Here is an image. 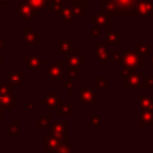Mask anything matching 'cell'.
Returning <instances> with one entry per match:
<instances>
[{"label":"cell","instance_id":"cell-4","mask_svg":"<svg viewBox=\"0 0 153 153\" xmlns=\"http://www.w3.org/2000/svg\"><path fill=\"white\" fill-rule=\"evenodd\" d=\"M139 123L141 126L145 124H152L153 123V114L149 110H143L139 116Z\"/></svg>","mask_w":153,"mask_h":153},{"label":"cell","instance_id":"cell-7","mask_svg":"<svg viewBox=\"0 0 153 153\" xmlns=\"http://www.w3.org/2000/svg\"><path fill=\"white\" fill-rule=\"evenodd\" d=\"M134 48H135L136 51H140V53H143V54H148V50H149V47L148 45H141V44L140 45L135 44Z\"/></svg>","mask_w":153,"mask_h":153},{"label":"cell","instance_id":"cell-11","mask_svg":"<svg viewBox=\"0 0 153 153\" xmlns=\"http://www.w3.org/2000/svg\"><path fill=\"white\" fill-rule=\"evenodd\" d=\"M149 1H153V0H149Z\"/></svg>","mask_w":153,"mask_h":153},{"label":"cell","instance_id":"cell-10","mask_svg":"<svg viewBox=\"0 0 153 153\" xmlns=\"http://www.w3.org/2000/svg\"><path fill=\"white\" fill-rule=\"evenodd\" d=\"M151 16L153 17V7H152V12H151Z\"/></svg>","mask_w":153,"mask_h":153},{"label":"cell","instance_id":"cell-9","mask_svg":"<svg viewBox=\"0 0 153 153\" xmlns=\"http://www.w3.org/2000/svg\"><path fill=\"white\" fill-rule=\"evenodd\" d=\"M151 65H152V66H153V56H152V57H151Z\"/></svg>","mask_w":153,"mask_h":153},{"label":"cell","instance_id":"cell-8","mask_svg":"<svg viewBox=\"0 0 153 153\" xmlns=\"http://www.w3.org/2000/svg\"><path fill=\"white\" fill-rule=\"evenodd\" d=\"M142 85L145 87H153V78H146L143 81H142Z\"/></svg>","mask_w":153,"mask_h":153},{"label":"cell","instance_id":"cell-5","mask_svg":"<svg viewBox=\"0 0 153 153\" xmlns=\"http://www.w3.org/2000/svg\"><path fill=\"white\" fill-rule=\"evenodd\" d=\"M139 102H140V106L143 109V110H149V111H153V100L146 96V94H140L139 97Z\"/></svg>","mask_w":153,"mask_h":153},{"label":"cell","instance_id":"cell-2","mask_svg":"<svg viewBox=\"0 0 153 153\" xmlns=\"http://www.w3.org/2000/svg\"><path fill=\"white\" fill-rule=\"evenodd\" d=\"M142 75L143 73L139 74H128L123 79V85L124 87H137L142 85Z\"/></svg>","mask_w":153,"mask_h":153},{"label":"cell","instance_id":"cell-1","mask_svg":"<svg viewBox=\"0 0 153 153\" xmlns=\"http://www.w3.org/2000/svg\"><path fill=\"white\" fill-rule=\"evenodd\" d=\"M123 60H124L123 65L127 68H130V69H134L137 66H142L143 65V57L140 54H136L134 51H127L126 55L123 56Z\"/></svg>","mask_w":153,"mask_h":153},{"label":"cell","instance_id":"cell-6","mask_svg":"<svg viewBox=\"0 0 153 153\" xmlns=\"http://www.w3.org/2000/svg\"><path fill=\"white\" fill-rule=\"evenodd\" d=\"M94 99V94L91 90H82L80 92V100L82 103H90Z\"/></svg>","mask_w":153,"mask_h":153},{"label":"cell","instance_id":"cell-3","mask_svg":"<svg viewBox=\"0 0 153 153\" xmlns=\"http://www.w3.org/2000/svg\"><path fill=\"white\" fill-rule=\"evenodd\" d=\"M152 7L153 6L149 0H139L136 5V11L142 16H151Z\"/></svg>","mask_w":153,"mask_h":153}]
</instances>
